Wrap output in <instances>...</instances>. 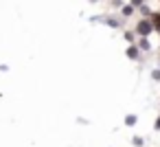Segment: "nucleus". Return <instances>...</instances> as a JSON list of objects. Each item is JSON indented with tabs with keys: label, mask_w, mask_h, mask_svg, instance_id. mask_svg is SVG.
<instances>
[{
	"label": "nucleus",
	"mask_w": 160,
	"mask_h": 147,
	"mask_svg": "<svg viewBox=\"0 0 160 147\" xmlns=\"http://www.w3.org/2000/svg\"><path fill=\"white\" fill-rule=\"evenodd\" d=\"M136 29H138V33H140V35H149V33H151V29H153V24H151L149 20H140Z\"/></svg>",
	"instance_id": "f257e3e1"
},
{
	"label": "nucleus",
	"mask_w": 160,
	"mask_h": 147,
	"mask_svg": "<svg viewBox=\"0 0 160 147\" xmlns=\"http://www.w3.org/2000/svg\"><path fill=\"white\" fill-rule=\"evenodd\" d=\"M151 20H153V22H151V24H153V29H158V31H160V13H153V16H151Z\"/></svg>",
	"instance_id": "f03ea898"
},
{
	"label": "nucleus",
	"mask_w": 160,
	"mask_h": 147,
	"mask_svg": "<svg viewBox=\"0 0 160 147\" xmlns=\"http://www.w3.org/2000/svg\"><path fill=\"white\" fill-rule=\"evenodd\" d=\"M127 55H129L132 59H136V57H138V48H136V46H132V48L127 51Z\"/></svg>",
	"instance_id": "7ed1b4c3"
},
{
	"label": "nucleus",
	"mask_w": 160,
	"mask_h": 147,
	"mask_svg": "<svg viewBox=\"0 0 160 147\" xmlns=\"http://www.w3.org/2000/svg\"><path fill=\"white\" fill-rule=\"evenodd\" d=\"M132 5H134V7H140V5H142V0H132Z\"/></svg>",
	"instance_id": "20e7f679"
},
{
	"label": "nucleus",
	"mask_w": 160,
	"mask_h": 147,
	"mask_svg": "<svg viewBox=\"0 0 160 147\" xmlns=\"http://www.w3.org/2000/svg\"><path fill=\"white\" fill-rule=\"evenodd\" d=\"M156 129H160V119H156Z\"/></svg>",
	"instance_id": "39448f33"
}]
</instances>
